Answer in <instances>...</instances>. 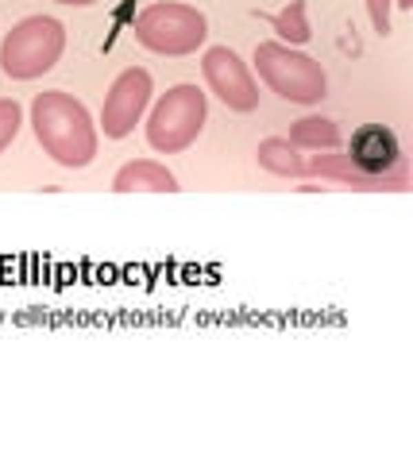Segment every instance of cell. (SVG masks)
Wrapping results in <instances>:
<instances>
[{
    "instance_id": "6da1fadb",
    "label": "cell",
    "mask_w": 413,
    "mask_h": 463,
    "mask_svg": "<svg viewBox=\"0 0 413 463\" xmlns=\"http://www.w3.org/2000/svg\"><path fill=\"white\" fill-rule=\"evenodd\" d=\"M62 47V28L54 20H23L20 28L4 39V69L12 78H35L54 62Z\"/></svg>"
},
{
    "instance_id": "7a4b0ae2",
    "label": "cell",
    "mask_w": 413,
    "mask_h": 463,
    "mask_svg": "<svg viewBox=\"0 0 413 463\" xmlns=\"http://www.w3.org/2000/svg\"><path fill=\"white\" fill-rule=\"evenodd\" d=\"M352 158H355V166H363L367 174H383V170H390L398 162V139H394L390 128H379V124L359 128L352 136Z\"/></svg>"
},
{
    "instance_id": "3957f363",
    "label": "cell",
    "mask_w": 413,
    "mask_h": 463,
    "mask_svg": "<svg viewBox=\"0 0 413 463\" xmlns=\"http://www.w3.org/2000/svg\"><path fill=\"white\" fill-rule=\"evenodd\" d=\"M20 131V109L12 100H0V151L8 147V139H16Z\"/></svg>"
},
{
    "instance_id": "277c9868",
    "label": "cell",
    "mask_w": 413,
    "mask_h": 463,
    "mask_svg": "<svg viewBox=\"0 0 413 463\" xmlns=\"http://www.w3.org/2000/svg\"><path fill=\"white\" fill-rule=\"evenodd\" d=\"M66 4H89V0H66Z\"/></svg>"
}]
</instances>
